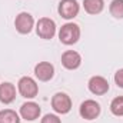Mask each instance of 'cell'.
<instances>
[{
    "label": "cell",
    "mask_w": 123,
    "mask_h": 123,
    "mask_svg": "<svg viewBox=\"0 0 123 123\" xmlns=\"http://www.w3.org/2000/svg\"><path fill=\"white\" fill-rule=\"evenodd\" d=\"M59 39L63 44H74L80 39V27L76 23H66L59 30Z\"/></svg>",
    "instance_id": "obj_1"
},
{
    "label": "cell",
    "mask_w": 123,
    "mask_h": 123,
    "mask_svg": "<svg viewBox=\"0 0 123 123\" xmlns=\"http://www.w3.org/2000/svg\"><path fill=\"white\" fill-rule=\"evenodd\" d=\"M36 31H37L39 37H42L44 40H50L56 34V23H55V20H52L49 17L39 19L37 26H36Z\"/></svg>",
    "instance_id": "obj_2"
},
{
    "label": "cell",
    "mask_w": 123,
    "mask_h": 123,
    "mask_svg": "<svg viewBox=\"0 0 123 123\" xmlns=\"http://www.w3.org/2000/svg\"><path fill=\"white\" fill-rule=\"evenodd\" d=\"M17 89H19V93H20L23 97H26V99H33V97H36L37 93H39V86H37V83H36L31 77H29V76H25V77H22V79L19 80Z\"/></svg>",
    "instance_id": "obj_3"
},
{
    "label": "cell",
    "mask_w": 123,
    "mask_h": 123,
    "mask_svg": "<svg viewBox=\"0 0 123 123\" xmlns=\"http://www.w3.org/2000/svg\"><path fill=\"white\" fill-rule=\"evenodd\" d=\"M52 107L56 113H60V115H66L70 112L72 109V99L63 92L56 93L53 97H52Z\"/></svg>",
    "instance_id": "obj_4"
},
{
    "label": "cell",
    "mask_w": 123,
    "mask_h": 123,
    "mask_svg": "<svg viewBox=\"0 0 123 123\" xmlns=\"http://www.w3.org/2000/svg\"><path fill=\"white\" fill-rule=\"evenodd\" d=\"M33 26H34V20H33V16L27 12H22L16 16V20H14V27L16 30L19 31L20 34H29L33 30Z\"/></svg>",
    "instance_id": "obj_5"
},
{
    "label": "cell",
    "mask_w": 123,
    "mask_h": 123,
    "mask_svg": "<svg viewBox=\"0 0 123 123\" xmlns=\"http://www.w3.org/2000/svg\"><path fill=\"white\" fill-rule=\"evenodd\" d=\"M79 10H80V6L76 0H62L59 3V9H57L59 14L66 20L74 19L79 14Z\"/></svg>",
    "instance_id": "obj_6"
},
{
    "label": "cell",
    "mask_w": 123,
    "mask_h": 123,
    "mask_svg": "<svg viewBox=\"0 0 123 123\" xmlns=\"http://www.w3.org/2000/svg\"><path fill=\"white\" fill-rule=\"evenodd\" d=\"M79 113H80V116L83 119L93 120V119H96L100 115V105L97 102H94V100H85L80 105Z\"/></svg>",
    "instance_id": "obj_7"
},
{
    "label": "cell",
    "mask_w": 123,
    "mask_h": 123,
    "mask_svg": "<svg viewBox=\"0 0 123 123\" xmlns=\"http://www.w3.org/2000/svg\"><path fill=\"white\" fill-rule=\"evenodd\" d=\"M34 74L40 82H49L55 74V67L49 62H40L34 67Z\"/></svg>",
    "instance_id": "obj_8"
},
{
    "label": "cell",
    "mask_w": 123,
    "mask_h": 123,
    "mask_svg": "<svg viewBox=\"0 0 123 123\" xmlns=\"http://www.w3.org/2000/svg\"><path fill=\"white\" fill-rule=\"evenodd\" d=\"M62 64L67 70H74L82 64V57L74 50H67L62 55Z\"/></svg>",
    "instance_id": "obj_9"
},
{
    "label": "cell",
    "mask_w": 123,
    "mask_h": 123,
    "mask_svg": "<svg viewBox=\"0 0 123 123\" xmlns=\"http://www.w3.org/2000/svg\"><path fill=\"white\" fill-rule=\"evenodd\" d=\"M89 90L93 94H97V96L106 94V93L109 92V83L102 76H93L89 80Z\"/></svg>",
    "instance_id": "obj_10"
},
{
    "label": "cell",
    "mask_w": 123,
    "mask_h": 123,
    "mask_svg": "<svg viewBox=\"0 0 123 123\" xmlns=\"http://www.w3.org/2000/svg\"><path fill=\"white\" fill-rule=\"evenodd\" d=\"M40 106L34 102H26L20 107V116L26 120H36L40 116Z\"/></svg>",
    "instance_id": "obj_11"
},
{
    "label": "cell",
    "mask_w": 123,
    "mask_h": 123,
    "mask_svg": "<svg viewBox=\"0 0 123 123\" xmlns=\"http://www.w3.org/2000/svg\"><path fill=\"white\" fill-rule=\"evenodd\" d=\"M14 99H16V87H14V85H12L9 82L1 83L0 85V102L4 103V105H9Z\"/></svg>",
    "instance_id": "obj_12"
},
{
    "label": "cell",
    "mask_w": 123,
    "mask_h": 123,
    "mask_svg": "<svg viewBox=\"0 0 123 123\" xmlns=\"http://www.w3.org/2000/svg\"><path fill=\"white\" fill-rule=\"evenodd\" d=\"M83 6L89 14H99L105 7V1L103 0H85Z\"/></svg>",
    "instance_id": "obj_13"
},
{
    "label": "cell",
    "mask_w": 123,
    "mask_h": 123,
    "mask_svg": "<svg viewBox=\"0 0 123 123\" xmlns=\"http://www.w3.org/2000/svg\"><path fill=\"white\" fill-rule=\"evenodd\" d=\"M0 123H20V117L14 110L4 109L0 112Z\"/></svg>",
    "instance_id": "obj_14"
},
{
    "label": "cell",
    "mask_w": 123,
    "mask_h": 123,
    "mask_svg": "<svg viewBox=\"0 0 123 123\" xmlns=\"http://www.w3.org/2000/svg\"><path fill=\"white\" fill-rule=\"evenodd\" d=\"M109 10L115 19H123V0H113Z\"/></svg>",
    "instance_id": "obj_15"
},
{
    "label": "cell",
    "mask_w": 123,
    "mask_h": 123,
    "mask_svg": "<svg viewBox=\"0 0 123 123\" xmlns=\"http://www.w3.org/2000/svg\"><path fill=\"white\" fill-rule=\"evenodd\" d=\"M110 112L115 116H123V96H117L110 103Z\"/></svg>",
    "instance_id": "obj_16"
},
{
    "label": "cell",
    "mask_w": 123,
    "mask_h": 123,
    "mask_svg": "<svg viewBox=\"0 0 123 123\" xmlns=\"http://www.w3.org/2000/svg\"><path fill=\"white\" fill-rule=\"evenodd\" d=\"M42 123H62V120L59 119V116L49 113V115H44V116H43Z\"/></svg>",
    "instance_id": "obj_17"
},
{
    "label": "cell",
    "mask_w": 123,
    "mask_h": 123,
    "mask_svg": "<svg viewBox=\"0 0 123 123\" xmlns=\"http://www.w3.org/2000/svg\"><path fill=\"white\" fill-rule=\"evenodd\" d=\"M115 82L119 87L123 89V69H119L116 73H115Z\"/></svg>",
    "instance_id": "obj_18"
}]
</instances>
